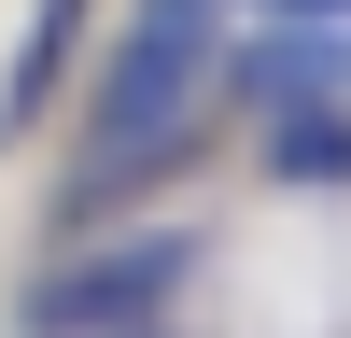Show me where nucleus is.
Returning <instances> with one entry per match:
<instances>
[{"instance_id": "nucleus-3", "label": "nucleus", "mask_w": 351, "mask_h": 338, "mask_svg": "<svg viewBox=\"0 0 351 338\" xmlns=\"http://www.w3.org/2000/svg\"><path fill=\"white\" fill-rule=\"evenodd\" d=\"M281 14H351V0H281Z\"/></svg>"}, {"instance_id": "nucleus-1", "label": "nucleus", "mask_w": 351, "mask_h": 338, "mask_svg": "<svg viewBox=\"0 0 351 338\" xmlns=\"http://www.w3.org/2000/svg\"><path fill=\"white\" fill-rule=\"evenodd\" d=\"M197 71H211V14H197V0H169V14L112 56V84H99V155H84V197H112L141 155H183V127H197V113H183Z\"/></svg>"}, {"instance_id": "nucleus-2", "label": "nucleus", "mask_w": 351, "mask_h": 338, "mask_svg": "<svg viewBox=\"0 0 351 338\" xmlns=\"http://www.w3.org/2000/svg\"><path fill=\"white\" fill-rule=\"evenodd\" d=\"M169 282H183V240H127V254L56 268L43 296H28V324H43V338H112V324H155Z\"/></svg>"}]
</instances>
